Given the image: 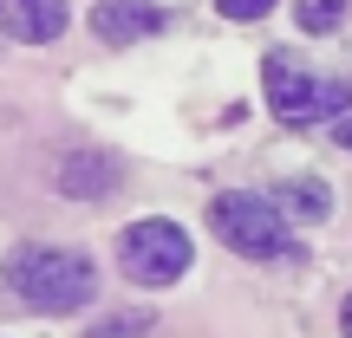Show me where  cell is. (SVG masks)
<instances>
[{"label":"cell","instance_id":"cell-10","mask_svg":"<svg viewBox=\"0 0 352 338\" xmlns=\"http://www.w3.org/2000/svg\"><path fill=\"white\" fill-rule=\"evenodd\" d=\"M151 332V313H118V319H104L91 338H144Z\"/></svg>","mask_w":352,"mask_h":338},{"label":"cell","instance_id":"cell-11","mask_svg":"<svg viewBox=\"0 0 352 338\" xmlns=\"http://www.w3.org/2000/svg\"><path fill=\"white\" fill-rule=\"evenodd\" d=\"M274 7H280V0H215V13H222V20H267Z\"/></svg>","mask_w":352,"mask_h":338},{"label":"cell","instance_id":"cell-8","mask_svg":"<svg viewBox=\"0 0 352 338\" xmlns=\"http://www.w3.org/2000/svg\"><path fill=\"white\" fill-rule=\"evenodd\" d=\"M274 202H280L287 221H327V215H333V189L320 182V176H280Z\"/></svg>","mask_w":352,"mask_h":338},{"label":"cell","instance_id":"cell-6","mask_svg":"<svg viewBox=\"0 0 352 338\" xmlns=\"http://www.w3.org/2000/svg\"><path fill=\"white\" fill-rule=\"evenodd\" d=\"M65 20H72L65 0H0V33L20 39V46H46V39H59Z\"/></svg>","mask_w":352,"mask_h":338},{"label":"cell","instance_id":"cell-2","mask_svg":"<svg viewBox=\"0 0 352 338\" xmlns=\"http://www.w3.org/2000/svg\"><path fill=\"white\" fill-rule=\"evenodd\" d=\"M209 228H215V241H222L228 254H241V261H267V267L307 261L294 221L280 215L274 195H261V189H228V195H215L209 202Z\"/></svg>","mask_w":352,"mask_h":338},{"label":"cell","instance_id":"cell-3","mask_svg":"<svg viewBox=\"0 0 352 338\" xmlns=\"http://www.w3.org/2000/svg\"><path fill=\"white\" fill-rule=\"evenodd\" d=\"M261 91H267V111L294 130H314V124H340L352 111V78L314 72L300 65L294 52H267L261 59Z\"/></svg>","mask_w":352,"mask_h":338},{"label":"cell","instance_id":"cell-4","mask_svg":"<svg viewBox=\"0 0 352 338\" xmlns=\"http://www.w3.org/2000/svg\"><path fill=\"white\" fill-rule=\"evenodd\" d=\"M189 261H196V241H189L183 221H170V215H144V221H131L124 234H118V267H124V280H138V287H176V280L189 274Z\"/></svg>","mask_w":352,"mask_h":338},{"label":"cell","instance_id":"cell-13","mask_svg":"<svg viewBox=\"0 0 352 338\" xmlns=\"http://www.w3.org/2000/svg\"><path fill=\"white\" fill-rule=\"evenodd\" d=\"M340 332L352 338V293H346V306H340Z\"/></svg>","mask_w":352,"mask_h":338},{"label":"cell","instance_id":"cell-12","mask_svg":"<svg viewBox=\"0 0 352 338\" xmlns=\"http://www.w3.org/2000/svg\"><path fill=\"white\" fill-rule=\"evenodd\" d=\"M333 143H340V150H352V111L340 117V124H333Z\"/></svg>","mask_w":352,"mask_h":338},{"label":"cell","instance_id":"cell-9","mask_svg":"<svg viewBox=\"0 0 352 338\" xmlns=\"http://www.w3.org/2000/svg\"><path fill=\"white\" fill-rule=\"evenodd\" d=\"M294 20H300V33H333V26L346 20V0H300Z\"/></svg>","mask_w":352,"mask_h":338},{"label":"cell","instance_id":"cell-1","mask_svg":"<svg viewBox=\"0 0 352 338\" xmlns=\"http://www.w3.org/2000/svg\"><path fill=\"white\" fill-rule=\"evenodd\" d=\"M0 274H7V293L20 306L52 313V319L85 313V306L98 300V267H91L85 254H72V248H39V241H26V248L7 254Z\"/></svg>","mask_w":352,"mask_h":338},{"label":"cell","instance_id":"cell-5","mask_svg":"<svg viewBox=\"0 0 352 338\" xmlns=\"http://www.w3.org/2000/svg\"><path fill=\"white\" fill-rule=\"evenodd\" d=\"M91 33L104 46H138V39L164 33V7L157 0H98L91 7Z\"/></svg>","mask_w":352,"mask_h":338},{"label":"cell","instance_id":"cell-7","mask_svg":"<svg viewBox=\"0 0 352 338\" xmlns=\"http://www.w3.org/2000/svg\"><path fill=\"white\" fill-rule=\"evenodd\" d=\"M111 189H118V163H111V156H98V150L65 156V169H59V195L91 202V195H111Z\"/></svg>","mask_w":352,"mask_h":338}]
</instances>
